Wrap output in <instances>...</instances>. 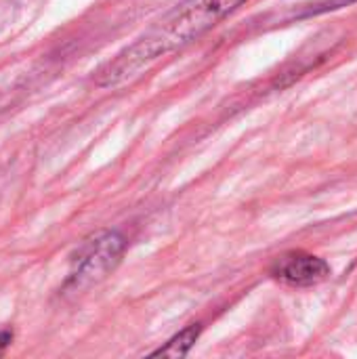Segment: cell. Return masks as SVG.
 <instances>
[{
	"label": "cell",
	"mask_w": 357,
	"mask_h": 359,
	"mask_svg": "<svg viewBox=\"0 0 357 359\" xmlns=\"http://www.w3.org/2000/svg\"><path fill=\"white\" fill-rule=\"evenodd\" d=\"M274 278L280 282H286L290 286H314L324 282L330 276V265L307 252H288L276 261L271 267Z\"/></svg>",
	"instance_id": "3957f363"
},
{
	"label": "cell",
	"mask_w": 357,
	"mask_h": 359,
	"mask_svg": "<svg viewBox=\"0 0 357 359\" xmlns=\"http://www.w3.org/2000/svg\"><path fill=\"white\" fill-rule=\"evenodd\" d=\"M124 252V238L116 231H103L86 240L74 259V271L69 273L67 286L74 290L86 288L93 282L103 280L120 261Z\"/></svg>",
	"instance_id": "7a4b0ae2"
},
{
	"label": "cell",
	"mask_w": 357,
	"mask_h": 359,
	"mask_svg": "<svg viewBox=\"0 0 357 359\" xmlns=\"http://www.w3.org/2000/svg\"><path fill=\"white\" fill-rule=\"evenodd\" d=\"M200 332H202V326H200V324H191V326H187L185 330H181L179 334H175V337H173L164 347H160V349H158V351H154L151 355H154V358H170V359L185 358V355L191 351V347L196 345V341H198Z\"/></svg>",
	"instance_id": "277c9868"
},
{
	"label": "cell",
	"mask_w": 357,
	"mask_h": 359,
	"mask_svg": "<svg viewBox=\"0 0 357 359\" xmlns=\"http://www.w3.org/2000/svg\"><path fill=\"white\" fill-rule=\"evenodd\" d=\"M11 341H13V332H8V330L0 332V353L11 345Z\"/></svg>",
	"instance_id": "8992f818"
},
{
	"label": "cell",
	"mask_w": 357,
	"mask_h": 359,
	"mask_svg": "<svg viewBox=\"0 0 357 359\" xmlns=\"http://www.w3.org/2000/svg\"><path fill=\"white\" fill-rule=\"evenodd\" d=\"M356 0H324V2H318L314 4L305 15H318V13H324V11H332V8H341L345 4H351Z\"/></svg>",
	"instance_id": "5b68a950"
},
{
	"label": "cell",
	"mask_w": 357,
	"mask_h": 359,
	"mask_svg": "<svg viewBox=\"0 0 357 359\" xmlns=\"http://www.w3.org/2000/svg\"><path fill=\"white\" fill-rule=\"evenodd\" d=\"M248 0H183L149 32L107 61L95 76L97 86L112 88L135 80L156 61L185 48Z\"/></svg>",
	"instance_id": "6da1fadb"
}]
</instances>
